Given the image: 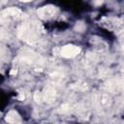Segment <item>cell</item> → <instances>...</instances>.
<instances>
[{
	"instance_id": "cell-1",
	"label": "cell",
	"mask_w": 124,
	"mask_h": 124,
	"mask_svg": "<svg viewBox=\"0 0 124 124\" xmlns=\"http://www.w3.org/2000/svg\"><path fill=\"white\" fill-rule=\"evenodd\" d=\"M77 51H78V49H77V48H76L75 46H66V47L63 49V53H64V55H67V56L70 55L69 53H72V54L74 55Z\"/></svg>"
}]
</instances>
